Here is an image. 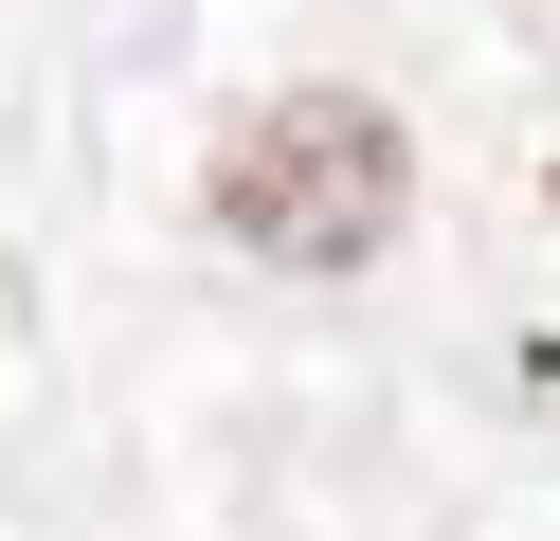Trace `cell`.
<instances>
[{"mask_svg": "<svg viewBox=\"0 0 560 541\" xmlns=\"http://www.w3.org/2000/svg\"><path fill=\"white\" fill-rule=\"evenodd\" d=\"M416 199V144L380 91H271L254 127L218 144V235L271 252V271H362Z\"/></svg>", "mask_w": 560, "mask_h": 541, "instance_id": "cell-1", "label": "cell"}]
</instances>
